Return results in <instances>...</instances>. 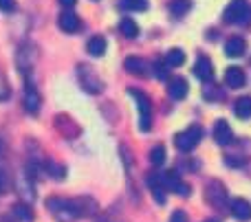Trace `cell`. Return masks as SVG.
Instances as JSON below:
<instances>
[{
    "label": "cell",
    "mask_w": 251,
    "mask_h": 222,
    "mask_svg": "<svg viewBox=\"0 0 251 222\" xmlns=\"http://www.w3.org/2000/svg\"><path fill=\"white\" fill-rule=\"evenodd\" d=\"M161 180H163V185H165V189H172V192H176V194H181V196H190V185L187 183H183L181 180V176L176 174L174 170H168L165 174H161Z\"/></svg>",
    "instance_id": "52a82bcc"
},
{
    "label": "cell",
    "mask_w": 251,
    "mask_h": 222,
    "mask_svg": "<svg viewBox=\"0 0 251 222\" xmlns=\"http://www.w3.org/2000/svg\"><path fill=\"white\" fill-rule=\"evenodd\" d=\"M234 112H236V117H238V119H251V97L249 95L236 99Z\"/></svg>",
    "instance_id": "ffe728a7"
},
{
    "label": "cell",
    "mask_w": 251,
    "mask_h": 222,
    "mask_svg": "<svg viewBox=\"0 0 251 222\" xmlns=\"http://www.w3.org/2000/svg\"><path fill=\"white\" fill-rule=\"evenodd\" d=\"M77 79H79V84H82V88L86 92L97 95V92L104 90V82H101V77L91 68V66H86V64H79L77 66Z\"/></svg>",
    "instance_id": "277c9868"
},
{
    "label": "cell",
    "mask_w": 251,
    "mask_h": 222,
    "mask_svg": "<svg viewBox=\"0 0 251 222\" xmlns=\"http://www.w3.org/2000/svg\"><path fill=\"white\" fill-rule=\"evenodd\" d=\"M0 150H2V143H0Z\"/></svg>",
    "instance_id": "d590c367"
},
{
    "label": "cell",
    "mask_w": 251,
    "mask_h": 222,
    "mask_svg": "<svg viewBox=\"0 0 251 222\" xmlns=\"http://www.w3.org/2000/svg\"><path fill=\"white\" fill-rule=\"evenodd\" d=\"M47 170L53 174V178H57V180H62L64 178V174H66V170L62 165H55V163H47Z\"/></svg>",
    "instance_id": "4316f807"
},
{
    "label": "cell",
    "mask_w": 251,
    "mask_h": 222,
    "mask_svg": "<svg viewBox=\"0 0 251 222\" xmlns=\"http://www.w3.org/2000/svg\"><path fill=\"white\" fill-rule=\"evenodd\" d=\"M170 222H187V216H185V211H181V209L172 211V216H170Z\"/></svg>",
    "instance_id": "4dcf8cb0"
},
{
    "label": "cell",
    "mask_w": 251,
    "mask_h": 222,
    "mask_svg": "<svg viewBox=\"0 0 251 222\" xmlns=\"http://www.w3.org/2000/svg\"><path fill=\"white\" fill-rule=\"evenodd\" d=\"M22 106H25V110L29 114H35L40 110V106H42V97H40V92L35 90V86L29 79H26L25 92H22Z\"/></svg>",
    "instance_id": "8992f818"
},
{
    "label": "cell",
    "mask_w": 251,
    "mask_h": 222,
    "mask_svg": "<svg viewBox=\"0 0 251 222\" xmlns=\"http://www.w3.org/2000/svg\"><path fill=\"white\" fill-rule=\"evenodd\" d=\"M119 7L126 11H146L148 0H119Z\"/></svg>",
    "instance_id": "603a6c76"
},
{
    "label": "cell",
    "mask_w": 251,
    "mask_h": 222,
    "mask_svg": "<svg viewBox=\"0 0 251 222\" xmlns=\"http://www.w3.org/2000/svg\"><path fill=\"white\" fill-rule=\"evenodd\" d=\"M214 141L218 145H229L234 141V132H231V126L225 121V119H218L216 126H214Z\"/></svg>",
    "instance_id": "ba28073f"
},
{
    "label": "cell",
    "mask_w": 251,
    "mask_h": 222,
    "mask_svg": "<svg viewBox=\"0 0 251 222\" xmlns=\"http://www.w3.org/2000/svg\"><path fill=\"white\" fill-rule=\"evenodd\" d=\"M55 128L62 132L64 136H75L79 132V128L75 126L73 121H71L66 114H60V117H55Z\"/></svg>",
    "instance_id": "ac0fdd59"
},
{
    "label": "cell",
    "mask_w": 251,
    "mask_h": 222,
    "mask_svg": "<svg viewBox=\"0 0 251 222\" xmlns=\"http://www.w3.org/2000/svg\"><path fill=\"white\" fill-rule=\"evenodd\" d=\"M13 214H16L18 218L26 220V222L33 220V214H31V209H29V207H25V205H16V207H13Z\"/></svg>",
    "instance_id": "484cf974"
},
{
    "label": "cell",
    "mask_w": 251,
    "mask_h": 222,
    "mask_svg": "<svg viewBox=\"0 0 251 222\" xmlns=\"http://www.w3.org/2000/svg\"><path fill=\"white\" fill-rule=\"evenodd\" d=\"M201 139H203V128L194 123V126L185 128L183 132H178V134L174 136V143H176L178 150H183V152H190V150H194L196 145H199Z\"/></svg>",
    "instance_id": "5b68a950"
},
{
    "label": "cell",
    "mask_w": 251,
    "mask_h": 222,
    "mask_svg": "<svg viewBox=\"0 0 251 222\" xmlns=\"http://www.w3.org/2000/svg\"><path fill=\"white\" fill-rule=\"evenodd\" d=\"M245 51H247V42H245L243 38H238V35H234V38H229L225 42V55H229V57H243Z\"/></svg>",
    "instance_id": "9a60e30c"
},
{
    "label": "cell",
    "mask_w": 251,
    "mask_h": 222,
    "mask_svg": "<svg viewBox=\"0 0 251 222\" xmlns=\"http://www.w3.org/2000/svg\"><path fill=\"white\" fill-rule=\"evenodd\" d=\"M170 11H172V16L181 18L185 11H190V0H172V4H170Z\"/></svg>",
    "instance_id": "cb8c5ba5"
},
{
    "label": "cell",
    "mask_w": 251,
    "mask_h": 222,
    "mask_svg": "<svg viewBox=\"0 0 251 222\" xmlns=\"http://www.w3.org/2000/svg\"><path fill=\"white\" fill-rule=\"evenodd\" d=\"M57 2H60V4H62V7L71 9V7H73V4H75V2H77V0H57Z\"/></svg>",
    "instance_id": "836d02e7"
},
{
    "label": "cell",
    "mask_w": 251,
    "mask_h": 222,
    "mask_svg": "<svg viewBox=\"0 0 251 222\" xmlns=\"http://www.w3.org/2000/svg\"><path fill=\"white\" fill-rule=\"evenodd\" d=\"M95 222H122V220H117L113 216V211H106V214H101V216H97V220Z\"/></svg>",
    "instance_id": "d6a6232c"
},
{
    "label": "cell",
    "mask_w": 251,
    "mask_h": 222,
    "mask_svg": "<svg viewBox=\"0 0 251 222\" xmlns=\"http://www.w3.org/2000/svg\"><path fill=\"white\" fill-rule=\"evenodd\" d=\"M194 75L199 79H203V82H207V79L214 77V66H212V60L205 55H201L199 60H196L194 64Z\"/></svg>",
    "instance_id": "4fadbf2b"
},
{
    "label": "cell",
    "mask_w": 251,
    "mask_h": 222,
    "mask_svg": "<svg viewBox=\"0 0 251 222\" xmlns=\"http://www.w3.org/2000/svg\"><path fill=\"white\" fill-rule=\"evenodd\" d=\"M106 38H101V35H95V38H91L88 40V44H86V51L91 53L93 57H101L106 53Z\"/></svg>",
    "instance_id": "d6986e66"
},
{
    "label": "cell",
    "mask_w": 251,
    "mask_h": 222,
    "mask_svg": "<svg viewBox=\"0 0 251 222\" xmlns=\"http://www.w3.org/2000/svg\"><path fill=\"white\" fill-rule=\"evenodd\" d=\"M146 183H148V187H150L154 200L159 202V205H163L165 202V185H163V180H161V174H148Z\"/></svg>",
    "instance_id": "8fae6325"
},
{
    "label": "cell",
    "mask_w": 251,
    "mask_h": 222,
    "mask_svg": "<svg viewBox=\"0 0 251 222\" xmlns=\"http://www.w3.org/2000/svg\"><path fill=\"white\" fill-rule=\"evenodd\" d=\"M119 31H122V35H126V38H130V40L139 35V26L132 18H122V20H119Z\"/></svg>",
    "instance_id": "7402d4cb"
},
{
    "label": "cell",
    "mask_w": 251,
    "mask_h": 222,
    "mask_svg": "<svg viewBox=\"0 0 251 222\" xmlns=\"http://www.w3.org/2000/svg\"><path fill=\"white\" fill-rule=\"evenodd\" d=\"M205 222H218V220H205Z\"/></svg>",
    "instance_id": "e575fe53"
},
{
    "label": "cell",
    "mask_w": 251,
    "mask_h": 222,
    "mask_svg": "<svg viewBox=\"0 0 251 222\" xmlns=\"http://www.w3.org/2000/svg\"><path fill=\"white\" fill-rule=\"evenodd\" d=\"M245 82H247V77H245V70L240 68V66H229V68H225V84L229 88H243Z\"/></svg>",
    "instance_id": "7c38bea8"
},
{
    "label": "cell",
    "mask_w": 251,
    "mask_h": 222,
    "mask_svg": "<svg viewBox=\"0 0 251 222\" xmlns=\"http://www.w3.org/2000/svg\"><path fill=\"white\" fill-rule=\"evenodd\" d=\"M124 68L128 70V73H132V75H137V77H146L148 75V64L141 60V57H126V62H124Z\"/></svg>",
    "instance_id": "2e32d148"
},
{
    "label": "cell",
    "mask_w": 251,
    "mask_h": 222,
    "mask_svg": "<svg viewBox=\"0 0 251 222\" xmlns=\"http://www.w3.org/2000/svg\"><path fill=\"white\" fill-rule=\"evenodd\" d=\"M57 26H60L64 33H77V31L82 29V20H79L73 11H64L57 18Z\"/></svg>",
    "instance_id": "30bf717a"
},
{
    "label": "cell",
    "mask_w": 251,
    "mask_h": 222,
    "mask_svg": "<svg viewBox=\"0 0 251 222\" xmlns=\"http://www.w3.org/2000/svg\"><path fill=\"white\" fill-rule=\"evenodd\" d=\"M66 211H69L71 220L73 218H88V216L97 214V202L88 196L71 198V200H66Z\"/></svg>",
    "instance_id": "7a4b0ae2"
},
{
    "label": "cell",
    "mask_w": 251,
    "mask_h": 222,
    "mask_svg": "<svg viewBox=\"0 0 251 222\" xmlns=\"http://www.w3.org/2000/svg\"><path fill=\"white\" fill-rule=\"evenodd\" d=\"M205 196H207V200L212 202L214 207H223L227 200V194H225V187H223L221 183H216V180H212V183L205 187Z\"/></svg>",
    "instance_id": "9c48e42d"
},
{
    "label": "cell",
    "mask_w": 251,
    "mask_h": 222,
    "mask_svg": "<svg viewBox=\"0 0 251 222\" xmlns=\"http://www.w3.org/2000/svg\"><path fill=\"white\" fill-rule=\"evenodd\" d=\"M231 214L238 220H251V205L245 198H234L231 200Z\"/></svg>",
    "instance_id": "e0dca14e"
},
{
    "label": "cell",
    "mask_w": 251,
    "mask_h": 222,
    "mask_svg": "<svg viewBox=\"0 0 251 222\" xmlns=\"http://www.w3.org/2000/svg\"><path fill=\"white\" fill-rule=\"evenodd\" d=\"M249 2L247 0H231L229 4H227L225 13H223V20L227 22V24H243V22L249 20Z\"/></svg>",
    "instance_id": "3957f363"
},
{
    "label": "cell",
    "mask_w": 251,
    "mask_h": 222,
    "mask_svg": "<svg viewBox=\"0 0 251 222\" xmlns=\"http://www.w3.org/2000/svg\"><path fill=\"white\" fill-rule=\"evenodd\" d=\"M152 70H154V75L159 79H165L168 77V64H165V62H154V66H152Z\"/></svg>",
    "instance_id": "83f0119b"
},
{
    "label": "cell",
    "mask_w": 251,
    "mask_h": 222,
    "mask_svg": "<svg viewBox=\"0 0 251 222\" xmlns=\"http://www.w3.org/2000/svg\"><path fill=\"white\" fill-rule=\"evenodd\" d=\"M16 9V0H0V11L11 13Z\"/></svg>",
    "instance_id": "f1b7e54d"
},
{
    "label": "cell",
    "mask_w": 251,
    "mask_h": 222,
    "mask_svg": "<svg viewBox=\"0 0 251 222\" xmlns=\"http://www.w3.org/2000/svg\"><path fill=\"white\" fill-rule=\"evenodd\" d=\"M130 97L137 101V110H139V128L141 132H148L152 128V101L146 92L137 90V88H128Z\"/></svg>",
    "instance_id": "6da1fadb"
},
{
    "label": "cell",
    "mask_w": 251,
    "mask_h": 222,
    "mask_svg": "<svg viewBox=\"0 0 251 222\" xmlns=\"http://www.w3.org/2000/svg\"><path fill=\"white\" fill-rule=\"evenodd\" d=\"M7 189H9V176H7V172L0 170V196H2Z\"/></svg>",
    "instance_id": "f546056e"
},
{
    "label": "cell",
    "mask_w": 251,
    "mask_h": 222,
    "mask_svg": "<svg viewBox=\"0 0 251 222\" xmlns=\"http://www.w3.org/2000/svg\"><path fill=\"white\" fill-rule=\"evenodd\" d=\"M150 163L152 165H163L165 163V148L163 145H156L150 150Z\"/></svg>",
    "instance_id": "d4e9b609"
},
{
    "label": "cell",
    "mask_w": 251,
    "mask_h": 222,
    "mask_svg": "<svg viewBox=\"0 0 251 222\" xmlns=\"http://www.w3.org/2000/svg\"><path fill=\"white\" fill-rule=\"evenodd\" d=\"M7 97H9V84L4 82V77L0 75V101L7 99Z\"/></svg>",
    "instance_id": "1f68e13d"
},
{
    "label": "cell",
    "mask_w": 251,
    "mask_h": 222,
    "mask_svg": "<svg viewBox=\"0 0 251 222\" xmlns=\"http://www.w3.org/2000/svg\"><path fill=\"white\" fill-rule=\"evenodd\" d=\"M165 64H168V68H178V66H183V62H185V53L181 51V48H170L168 53H165Z\"/></svg>",
    "instance_id": "44dd1931"
},
{
    "label": "cell",
    "mask_w": 251,
    "mask_h": 222,
    "mask_svg": "<svg viewBox=\"0 0 251 222\" xmlns=\"http://www.w3.org/2000/svg\"><path fill=\"white\" fill-rule=\"evenodd\" d=\"M168 95L172 99H185L187 97V82L183 77H172L168 82Z\"/></svg>",
    "instance_id": "5bb4252c"
}]
</instances>
